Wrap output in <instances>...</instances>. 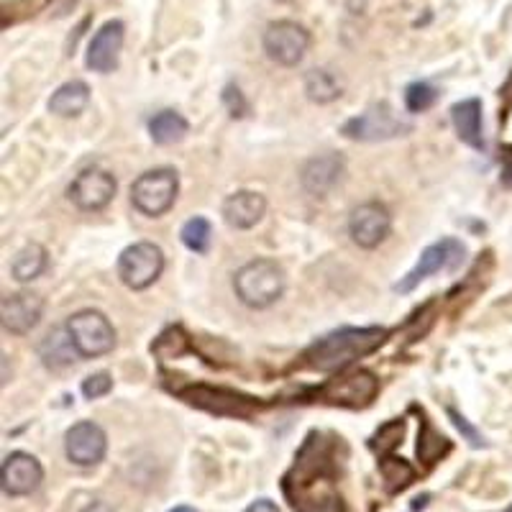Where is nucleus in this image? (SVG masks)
Returning a JSON list of instances; mask_svg holds the SVG:
<instances>
[{"label":"nucleus","instance_id":"1","mask_svg":"<svg viewBox=\"0 0 512 512\" xmlns=\"http://www.w3.org/2000/svg\"><path fill=\"white\" fill-rule=\"evenodd\" d=\"M282 492L295 512H346L338 492L333 441L313 431L297 451L295 464L282 479Z\"/></svg>","mask_w":512,"mask_h":512},{"label":"nucleus","instance_id":"2","mask_svg":"<svg viewBox=\"0 0 512 512\" xmlns=\"http://www.w3.org/2000/svg\"><path fill=\"white\" fill-rule=\"evenodd\" d=\"M387 328H341V331L320 336L308 351H305V364L318 372H336L349 364H354L361 356L372 354L374 349L384 344Z\"/></svg>","mask_w":512,"mask_h":512},{"label":"nucleus","instance_id":"3","mask_svg":"<svg viewBox=\"0 0 512 512\" xmlns=\"http://www.w3.org/2000/svg\"><path fill=\"white\" fill-rule=\"evenodd\" d=\"M233 290H236L241 303L249 305V308H269L285 292V272L272 259H254L236 272Z\"/></svg>","mask_w":512,"mask_h":512},{"label":"nucleus","instance_id":"4","mask_svg":"<svg viewBox=\"0 0 512 512\" xmlns=\"http://www.w3.org/2000/svg\"><path fill=\"white\" fill-rule=\"evenodd\" d=\"M177 172L169 167L152 169L131 185V203L149 218L164 216L177 200Z\"/></svg>","mask_w":512,"mask_h":512},{"label":"nucleus","instance_id":"5","mask_svg":"<svg viewBox=\"0 0 512 512\" xmlns=\"http://www.w3.org/2000/svg\"><path fill=\"white\" fill-rule=\"evenodd\" d=\"M410 123L402 121L390 103H377L341 126V134L351 141H387L408 134Z\"/></svg>","mask_w":512,"mask_h":512},{"label":"nucleus","instance_id":"6","mask_svg":"<svg viewBox=\"0 0 512 512\" xmlns=\"http://www.w3.org/2000/svg\"><path fill=\"white\" fill-rule=\"evenodd\" d=\"M67 331H70L77 354L85 359L108 354L116 346V331H113L111 320L98 310H80L72 315L67 320Z\"/></svg>","mask_w":512,"mask_h":512},{"label":"nucleus","instance_id":"7","mask_svg":"<svg viewBox=\"0 0 512 512\" xmlns=\"http://www.w3.org/2000/svg\"><path fill=\"white\" fill-rule=\"evenodd\" d=\"M264 52L272 62L282 64V67H295L303 62L305 52L310 47V34L303 24L297 21H272L264 31Z\"/></svg>","mask_w":512,"mask_h":512},{"label":"nucleus","instance_id":"8","mask_svg":"<svg viewBox=\"0 0 512 512\" xmlns=\"http://www.w3.org/2000/svg\"><path fill=\"white\" fill-rule=\"evenodd\" d=\"M162 269V249L149 244V241H139V244L128 246L121 254V259H118V277L131 290H146L149 285H154L159 280Z\"/></svg>","mask_w":512,"mask_h":512},{"label":"nucleus","instance_id":"9","mask_svg":"<svg viewBox=\"0 0 512 512\" xmlns=\"http://www.w3.org/2000/svg\"><path fill=\"white\" fill-rule=\"evenodd\" d=\"M466 256V246L456 239H443L438 244H431L420 254L418 264L410 269L405 277L395 285L397 292H413L423 280H428L431 274L441 272V269H459Z\"/></svg>","mask_w":512,"mask_h":512},{"label":"nucleus","instance_id":"10","mask_svg":"<svg viewBox=\"0 0 512 512\" xmlns=\"http://www.w3.org/2000/svg\"><path fill=\"white\" fill-rule=\"evenodd\" d=\"M379 379L372 372H351L346 377L331 379V382L320 390V397L333 405H344V408H367L369 402L377 397Z\"/></svg>","mask_w":512,"mask_h":512},{"label":"nucleus","instance_id":"11","mask_svg":"<svg viewBox=\"0 0 512 512\" xmlns=\"http://www.w3.org/2000/svg\"><path fill=\"white\" fill-rule=\"evenodd\" d=\"M392 231V216L390 210L382 203H364L351 213L349 218V233L351 241L361 249H374L382 244Z\"/></svg>","mask_w":512,"mask_h":512},{"label":"nucleus","instance_id":"12","mask_svg":"<svg viewBox=\"0 0 512 512\" xmlns=\"http://www.w3.org/2000/svg\"><path fill=\"white\" fill-rule=\"evenodd\" d=\"M123 39H126V26L123 21L113 18V21H105L95 36L90 39L88 54H85V64H88L93 72L100 75H108L118 67V57H121Z\"/></svg>","mask_w":512,"mask_h":512},{"label":"nucleus","instance_id":"13","mask_svg":"<svg viewBox=\"0 0 512 512\" xmlns=\"http://www.w3.org/2000/svg\"><path fill=\"white\" fill-rule=\"evenodd\" d=\"M116 195V177L105 169H85L70 185V200L80 210H103Z\"/></svg>","mask_w":512,"mask_h":512},{"label":"nucleus","instance_id":"14","mask_svg":"<svg viewBox=\"0 0 512 512\" xmlns=\"http://www.w3.org/2000/svg\"><path fill=\"white\" fill-rule=\"evenodd\" d=\"M105 448H108V438H105L103 428L90 420L72 425L67 436H64V451L67 459L77 466H95L103 461Z\"/></svg>","mask_w":512,"mask_h":512},{"label":"nucleus","instance_id":"15","mask_svg":"<svg viewBox=\"0 0 512 512\" xmlns=\"http://www.w3.org/2000/svg\"><path fill=\"white\" fill-rule=\"evenodd\" d=\"M0 482H3V492L11 497L31 495L44 482V469H41L39 459L24 451L6 456L3 469H0Z\"/></svg>","mask_w":512,"mask_h":512},{"label":"nucleus","instance_id":"16","mask_svg":"<svg viewBox=\"0 0 512 512\" xmlns=\"http://www.w3.org/2000/svg\"><path fill=\"white\" fill-rule=\"evenodd\" d=\"M44 313V300L34 292H13V295L3 297L0 303V318H3V331L24 336L36 323L41 320Z\"/></svg>","mask_w":512,"mask_h":512},{"label":"nucleus","instance_id":"17","mask_svg":"<svg viewBox=\"0 0 512 512\" xmlns=\"http://www.w3.org/2000/svg\"><path fill=\"white\" fill-rule=\"evenodd\" d=\"M182 397H185L190 405H195V408L210 410V413L216 415H241V418H244V415H249L251 410H254V402H251L249 397H239L233 395V392L216 390V387H208V384H195V387L182 392Z\"/></svg>","mask_w":512,"mask_h":512},{"label":"nucleus","instance_id":"18","mask_svg":"<svg viewBox=\"0 0 512 512\" xmlns=\"http://www.w3.org/2000/svg\"><path fill=\"white\" fill-rule=\"evenodd\" d=\"M264 210H267V200L259 192L251 190H239L228 195L226 203H223V218L231 228H246L256 226V223L262 221Z\"/></svg>","mask_w":512,"mask_h":512},{"label":"nucleus","instance_id":"19","mask_svg":"<svg viewBox=\"0 0 512 512\" xmlns=\"http://www.w3.org/2000/svg\"><path fill=\"white\" fill-rule=\"evenodd\" d=\"M341 175H344V157L320 154L303 167V187L310 195H326L338 185Z\"/></svg>","mask_w":512,"mask_h":512},{"label":"nucleus","instance_id":"20","mask_svg":"<svg viewBox=\"0 0 512 512\" xmlns=\"http://www.w3.org/2000/svg\"><path fill=\"white\" fill-rule=\"evenodd\" d=\"M451 121H454L456 134L464 141L466 146H472L477 152L484 149V136H482V103L477 98L461 100L451 108Z\"/></svg>","mask_w":512,"mask_h":512},{"label":"nucleus","instance_id":"21","mask_svg":"<svg viewBox=\"0 0 512 512\" xmlns=\"http://www.w3.org/2000/svg\"><path fill=\"white\" fill-rule=\"evenodd\" d=\"M90 103V88L82 80L64 82L62 88L54 90V95L49 98V111L54 116L62 118H75L80 116Z\"/></svg>","mask_w":512,"mask_h":512},{"label":"nucleus","instance_id":"22","mask_svg":"<svg viewBox=\"0 0 512 512\" xmlns=\"http://www.w3.org/2000/svg\"><path fill=\"white\" fill-rule=\"evenodd\" d=\"M39 356L49 369H62L70 367L72 361L80 354H77L75 344H72L70 331H67V328H54V331L41 341Z\"/></svg>","mask_w":512,"mask_h":512},{"label":"nucleus","instance_id":"23","mask_svg":"<svg viewBox=\"0 0 512 512\" xmlns=\"http://www.w3.org/2000/svg\"><path fill=\"white\" fill-rule=\"evenodd\" d=\"M187 121L177 111H162L149 121V136H152L157 144L169 146L177 144L187 136Z\"/></svg>","mask_w":512,"mask_h":512},{"label":"nucleus","instance_id":"24","mask_svg":"<svg viewBox=\"0 0 512 512\" xmlns=\"http://www.w3.org/2000/svg\"><path fill=\"white\" fill-rule=\"evenodd\" d=\"M44 269H47V249L39 244H29L16 254L11 272L18 282H31L36 280Z\"/></svg>","mask_w":512,"mask_h":512},{"label":"nucleus","instance_id":"25","mask_svg":"<svg viewBox=\"0 0 512 512\" xmlns=\"http://www.w3.org/2000/svg\"><path fill=\"white\" fill-rule=\"evenodd\" d=\"M305 93L313 103H331L341 95V82L328 70H310L305 75Z\"/></svg>","mask_w":512,"mask_h":512},{"label":"nucleus","instance_id":"26","mask_svg":"<svg viewBox=\"0 0 512 512\" xmlns=\"http://www.w3.org/2000/svg\"><path fill=\"white\" fill-rule=\"evenodd\" d=\"M448 448H451L448 438H443L431 423H423V428H420V436H418L420 459H423L425 464H433V461L441 459L443 454H448Z\"/></svg>","mask_w":512,"mask_h":512},{"label":"nucleus","instance_id":"27","mask_svg":"<svg viewBox=\"0 0 512 512\" xmlns=\"http://www.w3.org/2000/svg\"><path fill=\"white\" fill-rule=\"evenodd\" d=\"M379 469H382L384 487H387V492H400V489H405L415 479L413 466H410L408 461L392 459V456L390 459H382Z\"/></svg>","mask_w":512,"mask_h":512},{"label":"nucleus","instance_id":"28","mask_svg":"<svg viewBox=\"0 0 512 512\" xmlns=\"http://www.w3.org/2000/svg\"><path fill=\"white\" fill-rule=\"evenodd\" d=\"M182 244L187 246L195 254H205L210 246V236H213V228L205 218H190V221L182 226Z\"/></svg>","mask_w":512,"mask_h":512},{"label":"nucleus","instance_id":"29","mask_svg":"<svg viewBox=\"0 0 512 512\" xmlns=\"http://www.w3.org/2000/svg\"><path fill=\"white\" fill-rule=\"evenodd\" d=\"M438 100V90L433 88L431 82H410L405 88V105L410 113H423L428 111Z\"/></svg>","mask_w":512,"mask_h":512},{"label":"nucleus","instance_id":"30","mask_svg":"<svg viewBox=\"0 0 512 512\" xmlns=\"http://www.w3.org/2000/svg\"><path fill=\"white\" fill-rule=\"evenodd\" d=\"M402 433H405V423H402V420H395V423L382 425L377 436H374L372 446L377 448L379 454H387V451H392V448L400 443Z\"/></svg>","mask_w":512,"mask_h":512},{"label":"nucleus","instance_id":"31","mask_svg":"<svg viewBox=\"0 0 512 512\" xmlns=\"http://www.w3.org/2000/svg\"><path fill=\"white\" fill-rule=\"evenodd\" d=\"M111 390H113V379L108 372H98L82 382V395L88 397V400H98V397L108 395Z\"/></svg>","mask_w":512,"mask_h":512},{"label":"nucleus","instance_id":"32","mask_svg":"<svg viewBox=\"0 0 512 512\" xmlns=\"http://www.w3.org/2000/svg\"><path fill=\"white\" fill-rule=\"evenodd\" d=\"M448 418L454 420V425H456V428H459V431L464 433V438H466V441H469V443H472L474 448H479V446H487V441H484V436H482V433H479L477 428H474V425L469 423V420L464 418V415H461V413H456L454 408H448Z\"/></svg>","mask_w":512,"mask_h":512},{"label":"nucleus","instance_id":"33","mask_svg":"<svg viewBox=\"0 0 512 512\" xmlns=\"http://www.w3.org/2000/svg\"><path fill=\"white\" fill-rule=\"evenodd\" d=\"M246 512H280V507L274 505L272 500H256L246 507Z\"/></svg>","mask_w":512,"mask_h":512},{"label":"nucleus","instance_id":"34","mask_svg":"<svg viewBox=\"0 0 512 512\" xmlns=\"http://www.w3.org/2000/svg\"><path fill=\"white\" fill-rule=\"evenodd\" d=\"M82 512H113V507L103 500H95V502H90V505L85 507Z\"/></svg>","mask_w":512,"mask_h":512},{"label":"nucleus","instance_id":"35","mask_svg":"<svg viewBox=\"0 0 512 512\" xmlns=\"http://www.w3.org/2000/svg\"><path fill=\"white\" fill-rule=\"evenodd\" d=\"M169 512H198V510H195V507H187V505H182V507H175V510H169Z\"/></svg>","mask_w":512,"mask_h":512},{"label":"nucleus","instance_id":"36","mask_svg":"<svg viewBox=\"0 0 512 512\" xmlns=\"http://www.w3.org/2000/svg\"><path fill=\"white\" fill-rule=\"evenodd\" d=\"M505 512H512V505H510V507H507V510H505Z\"/></svg>","mask_w":512,"mask_h":512}]
</instances>
